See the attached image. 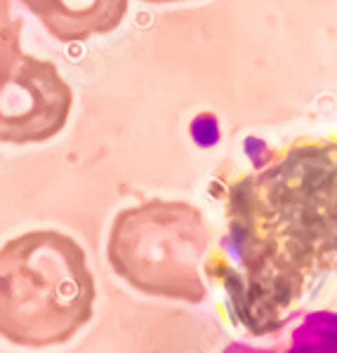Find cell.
Masks as SVG:
<instances>
[{"mask_svg": "<svg viewBox=\"0 0 337 353\" xmlns=\"http://www.w3.org/2000/svg\"><path fill=\"white\" fill-rule=\"evenodd\" d=\"M224 264L205 261L253 334L271 332L321 273L337 276V139H297L227 193Z\"/></svg>", "mask_w": 337, "mask_h": 353, "instance_id": "6da1fadb", "label": "cell"}, {"mask_svg": "<svg viewBox=\"0 0 337 353\" xmlns=\"http://www.w3.org/2000/svg\"><path fill=\"white\" fill-rule=\"evenodd\" d=\"M95 278L59 231H28L0 248V337L26 349L64 344L88 325Z\"/></svg>", "mask_w": 337, "mask_h": 353, "instance_id": "7a4b0ae2", "label": "cell"}, {"mask_svg": "<svg viewBox=\"0 0 337 353\" xmlns=\"http://www.w3.org/2000/svg\"><path fill=\"white\" fill-rule=\"evenodd\" d=\"M210 250V226L201 210L180 201H148L123 210L108 236V261L135 290L151 297L205 299L201 269Z\"/></svg>", "mask_w": 337, "mask_h": 353, "instance_id": "3957f363", "label": "cell"}, {"mask_svg": "<svg viewBox=\"0 0 337 353\" xmlns=\"http://www.w3.org/2000/svg\"><path fill=\"white\" fill-rule=\"evenodd\" d=\"M73 94L52 61L26 52L0 71V141L36 144L64 130Z\"/></svg>", "mask_w": 337, "mask_h": 353, "instance_id": "277c9868", "label": "cell"}, {"mask_svg": "<svg viewBox=\"0 0 337 353\" xmlns=\"http://www.w3.org/2000/svg\"><path fill=\"white\" fill-rule=\"evenodd\" d=\"M59 43H83L121 26L128 0H21Z\"/></svg>", "mask_w": 337, "mask_h": 353, "instance_id": "5b68a950", "label": "cell"}, {"mask_svg": "<svg viewBox=\"0 0 337 353\" xmlns=\"http://www.w3.org/2000/svg\"><path fill=\"white\" fill-rule=\"evenodd\" d=\"M222 353H337V311H311L269 346L233 341Z\"/></svg>", "mask_w": 337, "mask_h": 353, "instance_id": "8992f818", "label": "cell"}, {"mask_svg": "<svg viewBox=\"0 0 337 353\" xmlns=\"http://www.w3.org/2000/svg\"><path fill=\"white\" fill-rule=\"evenodd\" d=\"M24 54L21 50V19H17L10 0H0V71Z\"/></svg>", "mask_w": 337, "mask_h": 353, "instance_id": "52a82bcc", "label": "cell"}, {"mask_svg": "<svg viewBox=\"0 0 337 353\" xmlns=\"http://www.w3.org/2000/svg\"><path fill=\"white\" fill-rule=\"evenodd\" d=\"M144 3H153V5H165V3H184V0H144Z\"/></svg>", "mask_w": 337, "mask_h": 353, "instance_id": "ba28073f", "label": "cell"}]
</instances>
